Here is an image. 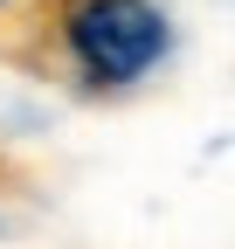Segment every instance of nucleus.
<instances>
[{"label":"nucleus","mask_w":235,"mask_h":249,"mask_svg":"<svg viewBox=\"0 0 235 249\" xmlns=\"http://www.w3.org/2000/svg\"><path fill=\"white\" fill-rule=\"evenodd\" d=\"M42 7H63V0H42Z\"/></svg>","instance_id":"nucleus-3"},{"label":"nucleus","mask_w":235,"mask_h":249,"mask_svg":"<svg viewBox=\"0 0 235 249\" xmlns=\"http://www.w3.org/2000/svg\"><path fill=\"white\" fill-rule=\"evenodd\" d=\"M28 7H42V0H0V28H21Z\"/></svg>","instance_id":"nucleus-2"},{"label":"nucleus","mask_w":235,"mask_h":249,"mask_svg":"<svg viewBox=\"0 0 235 249\" xmlns=\"http://www.w3.org/2000/svg\"><path fill=\"white\" fill-rule=\"evenodd\" d=\"M173 55V14L159 0H63L49 7L42 55L76 97H132L138 83H152Z\"/></svg>","instance_id":"nucleus-1"}]
</instances>
